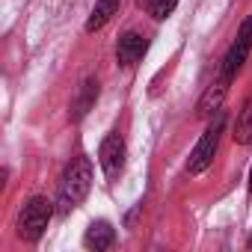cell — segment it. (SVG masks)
Here are the masks:
<instances>
[{"instance_id": "cell-15", "label": "cell", "mask_w": 252, "mask_h": 252, "mask_svg": "<svg viewBox=\"0 0 252 252\" xmlns=\"http://www.w3.org/2000/svg\"><path fill=\"white\" fill-rule=\"evenodd\" d=\"M137 3H140V6H143V3H152V0H137Z\"/></svg>"}, {"instance_id": "cell-10", "label": "cell", "mask_w": 252, "mask_h": 252, "mask_svg": "<svg viewBox=\"0 0 252 252\" xmlns=\"http://www.w3.org/2000/svg\"><path fill=\"white\" fill-rule=\"evenodd\" d=\"M119 3H122V0H95V6H92V12L86 18V33L104 30L110 24V18L119 12Z\"/></svg>"}, {"instance_id": "cell-5", "label": "cell", "mask_w": 252, "mask_h": 252, "mask_svg": "<svg viewBox=\"0 0 252 252\" xmlns=\"http://www.w3.org/2000/svg\"><path fill=\"white\" fill-rule=\"evenodd\" d=\"M125 158H128V149H125L122 134H107L104 143H101V149H98V163H101V169H104V175H107L110 181L122 175Z\"/></svg>"}, {"instance_id": "cell-14", "label": "cell", "mask_w": 252, "mask_h": 252, "mask_svg": "<svg viewBox=\"0 0 252 252\" xmlns=\"http://www.w3.org/2000/svg\"><path fill=\"white\" fill-rule=\"evenodd\" d=\"M246 246H249V249H252V234H249V240H246Z\"/></svg>"}, {"instance_id": "cell-2", "label": "cell", "mask_w": 252, "mask_h": 252, "mask_svg": "<svg viewBox=\"0 0 252 252\" xmlns=\"http://www.w3.org/2000/svg\"><path fill=\"white\" fill-rule=\"evenodd\" d=\"M222 131H225V113L220 110L217 116H211L205 134L199 137L196 149H193L190 158H187V172H190V175H202V172L214 163L217 149H220V140H222Z\"/></svg>"}, {"instance_id": "cell-1", "label": "cell", "mask_w": 252, "mask_h": 252, "mask_svg": "<svg viewBox=\"0 0 252 252\" xmlns=\"http://www.w3.org/2000/svg\"><path fill=\"white\" fill-rule=\"evenodd\" d=\"M89 187H92V163L89 158H74L63 178H60V190H57V211L60 214H71L86 196H89Z\"/></svg>"}, {"instance_id": "cell-3", "label": "cell", "mask_w": 252, "mask_h": 252, "mask_svg": "<svg viewBox=\"0 0 252 252\" xmlns=\"http://www.w3.org/2000/svg\"><path fill=\"white\" fill-rule=\"evenodd\" d=\"M51 217H54V202H48L45 196L27 199V205H24L21 214H18V237L27 240V243H36V240L48 231Z\"/></svg>"}, {"instance_id": "cell-13", "label": "cell", "mask_w": 252, "mask_h": 252, "mask_svg": "<svg viewBox=\"0 0 252 252\" xmlns=\"http://www.w3.org/2000/svg\"><path fill=\"white\" fill-rule=\"evenodd\" d=\"M246 187H249V196H252V166H249V184Z\"/></svg>"}, {"instance_id": "cell-4", "label": "cell", "mask_w": 252, "mask_h": 252, "mask_svg": "<svg viewBox=\"0 0 252 252\" xmlns=\"http://www.w3.org/2000/svg\"><path fill=\"white\" fill-rule=\"evenodd\" d=\"M249 51H252V15L240 24V30H237V36H234V42L228 45V51H225V60H222V74L228 77V80H234L237 77V71L243 68V63H246V57H249Z\"/></svg>"}, {"instance_id": "cell-11", "label": "cell", "mask_w": 252, "mask_h": 252, "mask_svg": "<svg viewBox=\"0 0 252 252\" xmlns=\"http://www.w3.org/2000/svg\"><path fill=\"white\" fill-rule=\"evenodd\" d=\"M234 143L237 146H249L252 143V95L246 98L240 116H237V125H234Z\"/></svg>"}, {"instance_id": "cell-12", "label": "cell", "mask_w": 252, "mask_h": 252, "mask_svg": "<svg viewBox=\"0 0 252 252\" xmlns=\"http://www.w3.org/2000/svg\"><path fill=\"white\" fill-rule=\"evenodd\" d=\"M175 6H178V0H152V3H149L155 21H166V18L175 12Z\"/></svg>"}, {"instance_id": "cell-8", "label": "cell", "mask_w": 252, "mask_h": 252, "mask_svg": "<svg viewBox=\"0 0 252 252\" xmlns=\"http://www.w3.org/2000/svg\"><path fill=\"white\" fill-rule=\"evenodd\" d=\"M113 243H116V231H113L110 222H104V220L89 222V228H86V234H83V246H86V249L104 252V249H110Z\"/></svg>"}, {"instance_id": "cell-6", "label": "cell", "mask_w": 252, "mask_h": 252, "mask_svg": "<svg viewBox=\"0 0 252 252\" xmlns=\"http://www.w3.org/2000/svg\"><path fill=\"white\" fill-rule=\"evenodd\" d=\"M146 51H149L146 36H143V33L128 30V33L119 39V45H116V63H119L122 68H134V65L146 57Z\"/></svg>"}, {"instance_id": "cell-7", "label": "cell", "mask_w": 252, "mask_h": 252, "mask_svg": "<svg viewBox=\"0 0 252 252\" xmlns=\"http://www.w3.org/2000/svg\"><path fill=\"white\" fill-rule=\"evenodd\" d=\"M228 86H231V80L220 71V77H217V80L205 89V95L199 98V107H196L199 119H211V116L220 113V107H222V101H225V95H228Z\"/></svg>"}, {"instance_id": "cell-9", "label": "cell", "mask_w": 252, "mask_h": 252, "mask_svg": "<svg viewBox=\"0 0 252 252\" xmlns=\"http://www.w3.org/2000/svg\"><path fill=\"white\" fill-rule=\"evenodd\" d=\"M95 98H98V80H95V77H86L83 86H80V92H77L74 101H71V122H80V119L95 107Z\"/></svg>"}]
</instances>
